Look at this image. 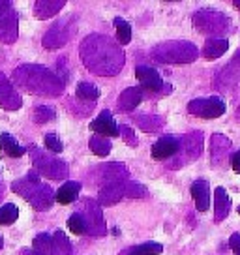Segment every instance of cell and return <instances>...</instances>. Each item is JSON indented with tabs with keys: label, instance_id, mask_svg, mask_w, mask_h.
<instances>
[{
	"label": "cell",
	"instance_id": "6da1fadb",
	"mask_svg": "<svg viewBox=\"0 0 240 255\" xmlns=\"http://www.w3.org/2000/svg\"><path fill=\"white\" fill-rule=\"evenodd\" d=\"M13 81L19 83V87L26 88L28 92L34 94H49L55 96L62 92V81L56 79V75L53 72H49L43 66H19L13 72Z\"/></svg>",
	"mask_w": 240,
	"mask_h": 255
},
{
	"label": "cell",
	"instance_id": "7a4b0ae2",
	"mask_svg": "<svg viewBox=\"0 0 240 255\" xmlns=\"http://www.w3.org/2000/svg\"><path fill=\"white\" fill-rule=\"evenodd\" d=\"M109 38L104 36H88L87 40L81 45V56L88 68L94 73L100 75H113L122 68L124 64V56H107L104 53V47Z\"/></svg>",
	"mask_w": 240,
	"mask_h": 255
},
{
	"label": "cell",
	"instance_id": "3957f363",
	"mask_svg": "<svg viewBox=\"0 0 240 255\" xmlns=\"http://www.w3.org/2000/svg\"><path fill=\"white\" fill-rule=\"evenodd\" d=\"M11 190L19 193L21 197H24L38 210H47L51 207V203H53V191H51L49 186L40 182V176L36 173H28L26 178L15 180L11 184Z\"/></svg>",
	"mask_w": 240,
	"mask_h": 255
},
{
	"label": "cell",
	"instance_id": "277c9868",
	"mask_svg": "<svg viewBox=\"0 0 240 255\" xmlns=\"http://www.w3.org/2000/svg\"><path fill=\"white\" fill-rule=\"evenodd\" d=\"M156 56L163 62H190L197 56V49L190 43H167L156 49Z\"/></svg>",
	"mask_w": 240,
	"mask_h": 255
},
{
	"label": "cell",
	"instance_id": "5b68a950",
	"mask_svg": "<svg viewBox=\"0 0 240 255\" xmlns=\"http://www.w3.org/2000/svg\"><path fill=\"white\" fill-rule=\"evenodd\" d=\"M32 158H34V165L38 167L40 173H43L45 176L49 178H64L68 175V165H66L64 161H60V159H55V158H47V156H43V152L36 150L32 148Z\"/></svg>",
	"mask_w": 240,
	"mask_h": 255
},
{
	"label": "cell",
	"instance_id": "8992f818",
	"mask_svg": "<svg viewBox=\"0 0 240 255\" xmlns=\"http://www.w3.org/2000/svg\"><path fill=\"white\" fill-rule=\"evenodd\" d=\"M188 109L192 115L201 119H218L220 115H224L225 104L220 98H201V100H193L188 105Z\"/></svg>",
	"mask_w": 240,
	"mask_h": 255
},
{
	"label": "cell",
	"instance_id": "52a82bcc",
	"mask_svg": "<svg viewBox=\"0 0 240 255\" xmlns=\"http://www.w3.org/2000/svg\"><path fill=\"white\" fill-rule=\"evenodd\" d=\"M21 98L17 94V90L13 88V85L8 81V77L0 72V105L8 111H15L21 107Z\"/></svg>",
	"mask_w": 240,
	"mask_h": 255
},
{
	"label": "cell",
	"instance_id": "ba28073f",
	"mask_svg": "<svg viewBox=\"0 0 240 255\" xmlns=\"http://www.w3.org/2000/svg\"><path fill=\"white\" fill-rule=\"evenodd\" d=\"M90 129L102 137H119L120 128L117 126V122L113 120V115L109 111L100 113V117L96 120L90 122Z\"/></svg>",
	"mask_w": 240,
	"mask_h": 255
},
{
	"label": "cell",
	"instance_id": "9c48e42d",
	"mask_svg": "<svg viewBox=\"0 0 240 255\" xmlns=\"http://www.w3.org/2000/svg\"><path fill=\"white\" fill-rule=\"evenodd\" d=\"M180 148V139L173 135H163L160 137L156 143L152 144V158L154 159H167L175 156Z\"/></svg>",
	"mask_w": 240,
	"mask_h": 255
},
{
	"label": "cell",
	"instance_id": "30bf717a",
	"mask_svg": "<svg viewBox=\"0 0 240 255\" xmlns=\"http://www.w3.org/2000/svg\"><path fill=\"white\" fill-rule=\"evenodd\" d=\"M135 77L139 81V85L150 92H158L163 88V81H161L160 73L156 72L154 68H148V66H139L135 68Z\"/></svg>",
	"mask_w": 240,
	"mask_h": 255
},
{
	"label": "cell",
	"instance_id": "8fae6325",
	"mask_svg": "<svg viewBox=\"0 0 240 255\" xmlns=\"http://www.w3.org/2000/svg\"><path fill=\"white\" fill-rule=\"evenodd\" d=\"M17 38V15L13 9H8L0 19V41L11 43Z\"/></svg>",
	"mask_w": 240,
	"mask_h": 255
},
{
	"label": "cell",
	"instance_id": "7c38bea8",
	"mask_svg": "<svg viewBox=\"0 0 240 255\" xmlns=\"http://www.w3.org/2000/svg\"><path fill=\"white\" fill-rule=\"evenodd\" d=\"M192 197L199 212H207L210 208V188L205 180H197L192 184Z\"/></svg>",
	"mask_w": 240,
	"mask_h": 255
},
{
	"label": "cell",
	"instance_id": "4fadbf2b",
	"mask_svg": "<svg viewBox=\"0 0 240 255\" xmlns=\"http://www.w3.org/2000/svg\"><path fill=\"white\" fill-rule=\"evenodd\" d=\"M66 41H68V34H64V23H58L43 36V47L55 49L64 45Z\"/></svg>",
	"mask_w": 240,
	"mask_h": 255
},
{
	"label": "cell",
	"instance_id": "5bb4252c",
	"mask_svg": "<svg viewBox=\"0 0 240 255\" xmlns=\"http://www.w3.org/2000/svg\"><path fill=\"white\" fill-rule=\"evenodd\" d=\"M79 191H81L79 182H66L60 186V190H56L55 199L60 205H70V203H73V201L79 197Z\"/></svg>",
	"mask_w": 240,
	"mask_h": 255
},
{
	"label": "cell",
	"instance_id": "9a60e30c",
	"mask_svg": "<svg viewBox=\"0 0 240 255\" xmlns=\"http://www.w3.org/2000/svg\"><path fill=\"white\" fill-rule=\"evenodd\" d=\"M0 148L6 152L8 156H11V158H21L24 152H26L24 146H21L9 133H2L0 135Z\"/></svg>",
	"mask_w": 240,
	"mask_h": 255
},
{
	"label": "cell",
	"instance_id": "2e32d148",
	"mask_svg": "<svg viewBox=\"0 0 240 255\" xmlns=\"http://www.w3.org/2000/svg\"><path fill=\"white\" fill-rule=\"evenodd\" d=\"M122 195H124V188L120 184H113V186H107V188L102 190V193H100V203L104 207H109V205H115Z\"/></svg>",
	"mask_w": 240,
	"mask_h": 255
},
{
	"label": "cell",
	"instance_id": "e0dca14e",
	"mask_svg": "<svg viewBox=\"0 0 240 255\" xmlns=\"http://www.w3.org/2000/svg\"><path fill=\"white\" fill-rule=\"evenodd\" d=\"M227 40H222V38H212V40L207 41V45H205V56H207L208 60H212V58H218V56H222L227 51Z\"/></svg>",
	"mask_w": 240,
	"mask_h": 255
},
{
	"label": "cell",
	"instance_id": "ac0fdd59",
	"mask_svg": "<svg viewBox=\"0 0 240 255\" xmlns=\"http://www.w3.org/2000/svg\"><path fill=\"white\" fill-rule=\"evenodd\" d=\"M34 255H53V237H49L45 233L38 235L32 242Z\"/></svg>",
	"mask_w": 240,
	"mask_h": 255
},
{
	"label": "cell",
	"instance_id": "d6986e66",
	"mask_svg": "<svg viewBox=\"0 0 240 255\" xmlns=\"http://www.w3.org/2000/svg\"><path fill=\"white\" fill-rule=\"evenodd\" d=\"M139 102H141V90L139 88H128L124 94L120 96L119 107L120 109H126V111H131Z\"/></svg>",
	"mask_w": 240,
	"mask_h": 255
},
{
	"label": "cell",
	"instance_id": "ffe728a7",
	"mask_svg": "<svg viewBox=\"0 0 240 255\" xmlns=\"http://www.w3.org/2000/svg\"><path fill=\"white\" fill-rule=\"evenodd\" d=\"M72 254V244L66 239L62 231H56L53 235V255H70Z\"/></svg>",
	"mask_w": 240,
	"mask_h": 255
},
{
	"label": "cell",
	"instance_id": "44dd1931",
	"mask_svg": "<svg viewBox=\"0 0 240 255\" xmlns=\"http://www.w3.org/2000/svg\"><path fill=\"white\" fill-rule=\"evenodd\" d=\"M75 94H77V98L83 100V102H96L98 98H100V90H98L92 83H79Z\"/></svg>",
	"mask_w": 240,
	"mask_h": 255
},
{
	"label": "cell",
	"instance_id": "7402d4cb",
	"mask_svg": "<svg viewBox=\"0 0 240 255\" xmlns=\"http://www.w3.org/2000/svg\"><path fill=\"white\" fill-rule=\"evenodd\" d=\"M64 6V2H36V17L40 19H47V17L55 15L58 9Z\"/></svg>",
	"mask_w": 240,
	"mask_h": 255
},
{
	"label": "cell",
	"instance_id": "603a6c76",
	"mask_svg": "<svg viewBox=\"0 0 240 255\" xmlns=\"http://www.w3.org/2000/svg\"><path fill=\"white\" fill-rule=\"evenodd\" d=\"M68 229L73 233V235H85L88 231V222L87 218L81 214V212H75V214L70 216L68 220Z\"/></svg>",
	"mask_w": 240,
	"mask_h": 255
},
{
	"label": "cell",
	"instance_id": "cb8c5ba5",
	"mask_svg": "<svg viewBox=\"0 0 240 255\" xmlns=\"http://www.w3.org/2000/svg\"><path fill=\"white\" fill-rule=\"evenodd\" d=\"M115 26H117V41H119L120 45H128L129 40H131V26H129V23L117 17L115 19Z\"/></svg>",
	"mask_w": 240,
	"mask_h": 255
},
{
	"label": "cell",
	"instance_id": "d4e9b609",
	"mask_svg": "<svg viewBox=\"0 0 240 255\" xmlns=\"http://www.w3.org/2000/svg\"><path fill=\"white\" fill-rule=\"evenodd\" d=\"M163 246L158 244V242H144L141 246L129 248V252L126 255H158L161 254Z\"/></svg>",
	"mask_w": 240,
	"mask_h": 255
},
{
	"label": "cell",
	"instance_id": "484cf974",
	"mask_svg": "<svg viewBox=\"0 0 240 255\" xmlns=\"http://www.w3.org/2000/svg\"><path fill=\"white\" fill-rule=\"evenodd\" d=\"M229 212V197L224 188H216V220L220 222Z\"/></svg>",
	"mask_w": 240,
	"mask_h": 255
},
{
	"label": "cell",
	"instance_id": "4316f807",
	"mask_svg": "<svg viewBox=\"0 0 240 255\" xmlns=\"http://www.w3.org/2000/svg\"><path fill=\"white\" fill-rule=\"evenodd\" d=\"M19 218V208L13 203L0 207V225H11Z\"/></svg>",
	"mask_w": 240,
	"mask_h": 255
},
{
	"label": "cell",
	"instance_id": "83f0119b",
	"mask_svg": "<svg viewBox=\"0 0 240 255\" xmlns=\"http://www.w3.org/2000/svg\"><path fill=\"white\" fill-rule=\"evenodd\" d=\"M90 150L96 156H107L111 152V143L102 135H94L90 139Z\"/></svg>",
	"mask_w": 240,
	"mask_h": 255
},
{
	"label": "cell",
	"instance_id": "f1b7e54d",
	"mask_svg": "<svg viewBox=\"0 0 240 255\" xmlns=\"http://www.w3.org/2000/svg\"><path fill=\"white\" fill-rule=\"evenodd\" d=\"M55 119V109H51V107H45V105H40V107H36V111H34V120L38 122V124H43V122H49V120Z\"/></svg>",
	"mask_w": 240,
	"mask_h": 255
},
{
	"label": "cell",
	"instance_id": "f546056e",
	"mask_svg": "<svg viewBox=\"0 0 240 255\" xmlns=\"http://www.w3.org/2000/svg\"><path fill=\"white\" fill-rule=\"evenodd\" d=\"M43 143H45V148H47V150H51V152H62V150H64V144H62V141H60L56 135H53V133L45 135Z\"/></svg>",
	"mask_w": 240,
	"mask_h": 255
},
{
	"label": "cell",
	"instance_id": "4dcf8cb0",
	"mask_svg": "<svg viewBox=\"0 0 240 255\" xmlns=\"http://www.w3.org/2000/svg\"><path fill=\"white\" fill-rule=\"evenodd\" d=\"M229 244H231L235 255H240V235H233L231 240H229Z\"/></svg>",
	"mask_w": 240,
	"mask_h": 255
},
{
	"label": "cell",
	"instance_id": "1f68e13d",
	"mask_svg": "<svg viewBox=\"0 0 240 255\" xmlns=\"http://www.w3.org/2000/svg\"><path fill=\"white\" fill-rule=\"evenodd\" d=\"M231 165H233V171H235V173H240V150L237 152V154H233Z\"/></svg>",
	"mask_w": 240,
	"mask_h": 255
},
{
	"label": "cell",
	"instance_id": "d6a6232c",
	"mask_svg": "<svg viewBox=\"0 0 240 255\" xmlns=\"http://www.w3.org/2000/svg\"><path fill=\"white\" fill-rule=\"evenodd\" d=\"M8 9H9V4H8V2H4V0H0V19L4 17V13H6Z\"/></svg>",
	"mask_w": 240,
	"mask_h": 255
},
{
	"label": "cell",
	"instance_id": "836d02e7",
	"mask_svg": "<svg viewBox=\"0 0 240 255\" xmlns=\"http://www.w3.org/2000/svg\"><path fill=\"white\" fill-rule=\"evenodd\" d=\"M2 246H4V240H2V237H0V250H2Z\"/></svg>",
	"mask_w": 240,
	"mask_h": 255
},
{
	"label": "cell",
	"instance_id": "e575fe53",
	"mask_svg": "<svg viewBox=\"0 0 240 255\" xmlns=\"http://www.w3.org/2000/svg\"><path fill=\"white\" fill-rule=\"evenodd\" d=\"M235 6H237V8H240V0H237V2H235Z\"/></svg>",
	"mask_w": 240,
	"mask_h": 255
}]
</instances>
